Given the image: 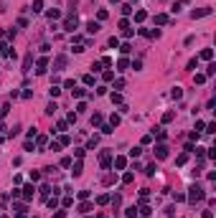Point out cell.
I'll return each mask as SVG.
<instances>
[{"instance_id": "12", "label": "cell", "mask_w": 216, "mask_h": 218, "mask_svg": "<svg viewBox=\"0 0 216 218\" xmlns=\"http://www.w3.org/2000/svg\"><path fill=\"white\" fill-rule=\"evenodd\" d=\"M86 28H89V33H97V31H99V20H92Z\"/></svg>"}, {"instance_id": "30", "label": "cell", "mask_w": 216, "mask_h": 218, "mask_svg": "<svg viewBox=\"0 0 216 218\" xmlns=\"http://www.w3.org/2000/svg\"><path fill=\"white\" fill-rule=\"evenodd\" d=\"M186 160H188V155H178V160H176V163H178V165H186Z\"/></svg>"}, {"instance_id": "40", "label": "cell", "mask_w": 216, "mask_h": 218, "mask_svg": "<svg viewBox=\"0 0 216 218\" xmlns=\"http://www.w3.org/2000/svg\"><path fill=\"white\" fill-rule=\"evenodd\" d=\"M54 218H66V213H64V210H59V213H54Z\"/></svg>"}, {"instance_id": "35", "label": "cell", "mask_w": 216, "mask_h": 218, "mask_svg": "<svg viewBox=\"0 0 216 218\" xmlns=\"http://www.w3.org/2000/svg\"><path fill=\"white\" fill-rule=\"evenodd\" d=\"M66 127H69L66 122H59V124H56V132H64V129H66Z\"/></svg>"}, {"instance_id": "2", "label": "cell", "mask_w": 216, "mask_h": 218, "mask_svg": "<svg viewBox=\"0 0 216 218\" xmlns=\"http://www.w3.org/2000/svg\"><path fill=\"white\" fill-rule=\"evenodd\" d=\"M155 157H158V160H165V157H168V147H165V145H158V147H155Z\"/></svg>"}, {"instance_id": "39", "label": "cell", "mask_w": 216, "mask_h": 218, "mask_svg": "<svg viewBox=\"0 0 216 218\" xmlns=\"http://www.w3.org/2000/svg\"><path fill=\"white\" fill-rule=\"evenodd\" d=\"M206 81V74H196V84H204Z\"/></svg>"}, {"instance_id": "29", "label": "cell", "mask_w": 216, "mask_h": 218, "mask_svg": "<svg viewBox=\"0 0 216 218\" xmlns=\"http://www.w3.org/2000/svg\"><path fill=\"white\" fill-rule=\"evenodd\" d=\"M155 170H158V167H155V163H153V165H148V167H145V173H148V175H155Z\"/></svg>"}, {"instance_id": "13", "label": "cell", "mask_w": 216, "mask_h": 218, "mask_svg": "<svg viewBox=\"0 0 216 218\" xmlns=\"http://www.w3.org/2000/svg\"><path fill=\"white\" fill-rule=\"evenodd\" d=\"M99 160H102V165L107 167V165H110V160H112V155H110V152H102V157H99Z\"/></svg>"}, {"instance_id": "3", "label": "cell", "mask_w": 216, "mask_h": 218, "mask_svg": "<svg viewBox=\"0 0 216 218\" xmlns=\"http://www.w3.org/2000/svg\"><path fill=\"white\" fill-rule=\"evenodd\" d=\"M66 66V56H56L54 59V71H59V69Z\"/></svg>"}, {"instance_id": "28", "label": "cell", "mask_w": 216, "mask_h": 218, "mask_svg": "<svg viewBox=\"0 0 216 218\" xmlns=\"http://www.w3.org/2000/svg\"><path fill=\"white\" fill-rule=\"evenodd\" d=\"M216 74V66L214 64H208V69H206V76H214Z\"/></svg>"}, {"instance_id": "14", "label": "cell", "mask_w": 216, "mask_h": 218, "mask_svg": "<svg viewBox=\"0 0 216 218\" xmlns=\"http://www.w3.org/2000/svg\"><path fill=\"white\" fill-rule=\"evenodd\" d=\"M145 15H148L145 10H138V13H135V20H138V23H142V20H145Z\"/></svg>"}, {"instance_id": "32", "label": "cell", "mask_w": 216, "mask_h": 218, "mask_svg": "<svg viewBox=\"0 0 216 218\" xmlns=\"http://www.w3.org/2000/svg\"><path fill=\"white\" fill-rule=\"evenodd\" d=\"M48 193H51V188H48V185H41V195H43V198H46Z\"/></svg>"}, {"instance_id": "27", "label": "cell", "mask_w": 216, "mask_h": 218, "mask_svg": "<svg viewBox=\"0 0 216 218\" xmlns=\"http://www.w3.org/2000/svg\"><path fill=\"white\" fill-rule=\"evenodd\" d=\"M135 216H138V208H135V206L127 208V218H135Z\"/></svg>"}, {"instance_id": "20", "label": "cell", "mask_w": 216, "mask_h": 218, "mask_svg": "<svg viewBox=\"0 0 216 218\" xmlns=\"http://www.w3.org/2000/svg\"><path fill=\"white\" fill-rule=\"evenodd\" d=\"M10 112V104H3V107H0V117H5Z\"/></svg>"}, {"instance_id": "11", "label": "cell", "mask_w": 216, "mask_h": 218, "mask_svg": "<svg viewBox=\"0 0 216 218\" xmlns=\"http://www.w3.org/2000/svg\"><path fill=\"white\" fill-rule=\"evenodd\" d=\"M211 56H214L211 48H204V51H201V59H204V61H211Z\"/></svg>"}, {"instance_id": "16", "label": "cell", "mask_w": 216, "mask_h": 218, "mask_svg": "<svg viewBox=\"0 0 216 218\" xmlns=\"http://www.w3.org/2000/svg\"><path fill=\"white\" fill-rule=\"evenodd\" d=\"M23 195H26V198H31V195H33V185H26V188H23Z\"/></svg>"}, {"instance_id": "8", "label": "cell", "mask_w": 216, "mask_h": 218, "mask_svg": "<svg viewBox=\"0 0 216 218\" xmlns=\"http://www.w3.org/2000/svg\"><path fill=\"white\" fill-rule=\"evenodd\" d=\"M125 165H127L125 157H114V167H117V170H125Z\"/></svg>"}, {"instance_id": "36", "label": "cell", "mask_w": 216, "mask_h": 218, "mask_svg": "<svg viewBox=\"0 0 216 218\" xmlns=\"http://www.w3.org/2000/svg\"><path fill=\"white\" fill-rule=\"evenodd\" d=\"M132 178H135L132 173H125V175H122V180H125V183H132Z\"/></svg>"}, {"instance_id": "23", "label": "cell", "mask_w": 216, "mask_h": 218, "mask_svg": "<svg viewBox=\"0 0 216 218\" xmlns=\"http://www.w3.org/2000/svg\"><path fill=\"white\" fill-rule=\"evenodd\" d=\"M117 124H120V117H117V114H112V119H110V127H117Z\"/></svg>"}, {"instance_id": "18", "label": "cell", "mask_w": 216, "mask_h": 218, "mask_svg": "<svg viewBox=\"0 0 216 218\" xmlns=\"http://www.w3.org/2000/svg\"><path fill=\"white\" fill-rule=\"evenodd\" d=\"M181 96H183V91H181V86H176V89H173V99H181Z\"/></svg>"}, {"instance_id": "21", "label": "cell", "mask_w": 216, "mask_h": 218, "mask_svg": "<svg viewBox=\"0 0 216 218\" xmlns=\"http://www.w3.org/2000/svg\"><path fill=\"white\" fill-rule=\"evenodd\" d=\"M97 203H99V206H104V203H110V195H99V198H97Z\"/></svg>"}, {"instance_id": "24", "label": "cell", "mask_w": 216, "mask_h": 218, "mask_svg": "<svg viewBox=\"0 0 216 218\" xmlns=\"http://www.w3.org/2000/svg\"><path fill=\"white\" fill-rule=\"evenodd\" d=\"M79 210H82V213H89V210H92V203H82V208H79Z\"/></svg>"}, {"instance_id": "5", "label": "cell", "mask_w": 216, "mask_h": 218, "mask_svg": "<svg viewBox=\"0 0 216 218\" xmlns=\"http://www.w3.org/2000/svg\"><path fill=\"white\" fill-rule=\"evenodd\" d=\"M31 61H33V53H26V59H23V71H31Z\"/></svg>"}, {"instance_id": "34", "label": "cell", "mask_w": 216, "mask_h": 218, "mask_svg": "<svg viewBox=\"0 0 216 218\" xmlns=\"http://www.w3.org/2000/svg\"><path fill=\"white\" fill-rule=\"evenodd\" d=\"M173 117H176V114H173V112H165V114H163V122H170Z\"/></svg>"}, {"instance_id": "1", "label": "cell", "mask_w": 216, "mask_h": 218, "mask_svg": "<svg viewBox=\"0 0 216 218\" xmlns=\"http://www.w3.org/2000/svg\"><path fill=\"white\" fill-rule=\"evenodd\" d=\"M188 200H191V203L204 200V188H201V185H193V188H191V193H188Z\"/></svg>"}, {"instance_id": "41", "label": "cell", "mask_w": 216, "mask_h": 218, "mask_svg": "<svg viewBox=\"0 0 216 218\" xmlns=\"http://www.w3.org/2000/svg\"><path fill=\"white\" fill-rule=\"evenodd\" d=\"M112 3H120V0H112Z\"/></svg>"}, {"instance_id": "25", "label": "cell", "mask_w": 216, "mask_h": 218, "mask_svg": "<svg viewBox=\"0 0 216 218\" xmlns=\"http://www.w3.org/2000/svg\"><path fill=\"white\" fill-rule=\"evenodd\" d=\"M56 109H59V107H56V104L51 102V104H48V107H46V114H54V112H56Z\"/></svg>"}, {"instance_id": "6", "label": "cell", "mask_w": 216, "mask_h": 218, "mask_svg": "<svg viewBox=\"0 0 216 218\" xmlns=\"http://www.w3.org/2000/svg\"><path fill=\"white\" fill-rule=\"evenodd\" d=\"M208 13H211V8H201V10H193L191 15L193 18H204V15H208Z\"/></svg>"}, {"instance_id": "22", "label": "cell", "mask_w": 216, "mask_h": 218, "mask_svg": "<svg viewBox=\"0 0 216 218\" xmlns=\"http://www.w3.org/2000/svg\"><path fill=\"white\" fill-rule=\"evenodd\" d=\"M92 124H97V127H99V124H102V114H94V117H92Z\"/></svg>"}, {"instance_id": "9", "label": "cell", "mask_w": 216, "mask_h": 218, "mask_svg": "<svg viewBox=\"0 0 216 218\" xmlns=\"http://www.w3.org/2000/svg\"><path fill=\"white\" fill-rule=\"evenodd\" d=\"M155 23H158V25H165V23H168V15H165V13H158V15H155Z\"/></svg>"}, {"instance_id": "38", "label": "cell", "mask_w": 216, "mask_h": 218, "mask_svg": "<svg viewBox=\"0 0 216 218\" xmlns=\"http://www.w3.org/2000/svg\"><path fill=\"white\" fill-rule=\"evenodd\" d=\"M71 91H74V96H84V94H86V91H84V89H76V86H74V89H71Z\"/></svg>"}, {"instance_id": "37", "label": "cell", "mask_w": 216, "mask_h": 218, "mask_svg": "<svg viewBox=\"0 0 216 218\" xmlns=\"http://www.w3.org/2000/svg\"><path fill=\"white\" fill-rule=\"evenodd\" d=\"M120 203H122V198H120V195H114V198H112V206H114V208H120Z\"/></svg>"}, {"instance_id": "15", "label": "cell", "mask_w": 216, "mask_h": 218, "mask_svg": "<svg viewBox=\"0 0 216 218\" xmlns=\"http://www.w3.org/2000/svg\"><path fill=\"white\" fill-rule=\"evenodd\" d=\"M127 66H130V64H127V59H120V61H117V69H120V71H125Z\"/></svg>"}, {"instance_id": "10", "label": "cell", "mask_w": 216, "mask_h": 218, "mask_svg": "<svg viewBox=\"0 0 216 218\" xmlns=\"http://www.w3.org/2000/svg\"><path fill=\"white\" fill-rule=\"evenodd\" d=\"M31 10H33V13H41V10H43V0H33Z\"/></svg>"}, {"instance_id": "31", "label": "cell", "mask_w": 216, "mask_h": 218, "mask_svg": "<svg viewBox=\"0 0 216 218\" xmlns=\"http://www.w3.org/2000/svg\"><path fill=\"white\" fill-rule=\"evenodd\" d=\"M140 152H142L140 147H135V150H130V157H140Z\"/></svg>"}, {"instance_id": "17", "label": "cell", "mask_w": 216, "mask_h": 218, "mask_svg": "<svg viewBox=\"0 0 216 218\" xmlns=\"http://www.w3.org/2000/svg\"><path fill=\"white\" fill-rule=\"evenodd\" d=\"M71 167H74V170H71V173H74V175H82V163H74V165H71Z\"/></svg>"}, {"instance_id": "4", "label": "cell", "mask_w": 216, "mask_h": 218, "mask_svg": "<svg viewBox=\"0 0 216 218\" xmlns=\"http://www.w3.org/2000/svg\"><path fill=\"white\" fill-rule=\"evenodd\" d=\"M74 28H76V18H66V23H64V31L74 33Z\"/></svg>"}, {"instance_id": "33", "label": "cell", "mask_w": 216, "mask_h": 218, "mask_svg": "<svg viewBox=\"0 0 216 218\" xmlns=\"http://www.w3.org/2000/svg\"><path fill=\"white\" fill-rule=\"evenodd\" d=\"M46 15H48V18H51V20H54V18H59V15H61V13H59V10H48V13H46Z\"/></svg>"}, {"instance_id": "7", "label": "cell", "mask_w": 216, "mask_h": 218, "mask_svg": "<svg viewBox=\"0 0 216 218\" xmlns=\"http://www.w3.org/2000/svg\"><path fill=\"white\" fill-rule=\"evenodd\" d=\"M46 66H48V59H38V69H36V71H38V74H46Z\"/></svg>"}, {"instance_id": "26", "label": "cell", "mask_w": 216, "mask_h": 218, "mask_svg": "<svg viewBox=\"0 0 216 218\" xmlns=\"http://www.w3.org/2000/svg\"><path fill=\"white\" fill-rule=\"evenodd\" d=\"M97 139H99V137L94 135V137H92V139H89V145H86V147H89V150H94V147H97Z\"/></svg>"}, {"instance_id": "19", "label": "cell", "mask_w": 216, "mask_h": 218, "mask_svg": "<svg viewBox=\"0 0 216 218\" xmlns=\"http://www.w3.org/2000/svg\"><path fill=\"white\" fill-rule=\"evenodd\" d=\"M84 84H86V86H92V84H94V76L86 74V76H84Z\"/></svg>"}]
</instances>
